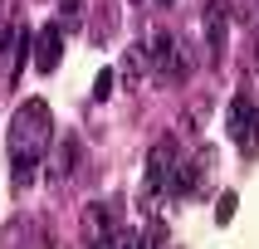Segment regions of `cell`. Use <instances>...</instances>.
<instances>
[{
  "mask_svg": "<svg viewBox=\"0 0 259 249\" xmlns=\"http://www.w3.org/2000/svg\"><path fill=\"white\" fill-rule=\"evenodd\" d=\"M54 146V117H49V103L44 98H25V108L10 117V181L15 190L34 186V171H39V157Z\"/></svg>",
  "mask_w": 259,
  "mask_h": 249,
  "instance_id": "1",
  "label": "cell"
},
{
  "mask_svg": "<svg viewBox=\"0 0 259 249\" xmlns=\"http://www.w3.org/2000/svg\"><path fill=\"white\" fill-rule=\"evenodd\" d=\"M176 161H181L176 137H161V142L152 146V157H147V195L166 190V181H171V171H176Z\"/></svg>",
  "mask_w": 259,
  "mask_h": 249,
  "instance_id": "2",
  "label": "cell"
},
{
  "mask_svg": "<svg viewBox=\"0 0 259 249\" xmlns=\"http://www.w3.org/2000/svg\"><path fill=\"white\" fill-rule=\"evenodd\" d=\"M225 39H230V0H205V54H210V64H220Z\"/></svg>",
  "mask_w": 259,
  "mask_h": 249,
  "instance_id": "3",
  "label": "cell"
},
{
  "mask_svg": "<svg viewBox=\"0 0 259 249\" xmlns=\"http://www.w3.org/2000/svg\"><path fill=\"white\" fill-rule=\"evenodd\" d=\"M64 20H49V25L34 34V69L39 73H54L59 69V59H64Z\"/></svg>",
  "mask_w": 259,
  "mask_h": 249,
  "instance_id": "4",
  "label": "cell"
},
{
  "mask_svg": "<svg viewBox=\"0 0 259 249\" xmlns=\"http://www.w3.org/2000/svg\"><path fill=\"white\" fill-rule=\"evenodd\" d=\"M147 44H152V73H157L161 83H181V78H176V34L157 29Z\"/></svg>",
  "mask_w": 259,
  "mask_h": 249,
  "instance_id": "5",
  "label": "cell"
},
{
  "mask_svg": "<svg viewBox=\"0 0 259 249\" xmlns=\"http://www.w3.org/2000/svg\"><path fill=\"white\" fill-rule=\"evenodd\" d=\"M117 34V0H98L88 10V39L93 44H108Z\"/></svg>",
  "mask_w": 259,
  "mask_h": 249,
  "instance_id": "6",
  "label": "cell"
},
{
  "mask_svg": "<svg viewBox=\"0 0 259 249\" xmlns=\"http://www.w3.org/2000/svg\"><path fill=\"white\" fill-rule=\"evenodd\" d=\"M108 234H113V205H108V201L83 205V239L98 244V239H108Z\"/></svg>",
  "mask_w": 259,
  "mask_h": 249,
  "instance_id": "7",
  "label": "cell"
},
{
  "mask_svg": "<svg viewBox=\"0 0 259 249\" xmlns=\"http://www.w3.org/2000/svg\"><path fill=\"white\" fill-rule=\"evenodd\" d=\"M73 166H78V137L64 132V142H54V157H49V176L54 181H69Z\"/></svg>",
  "mask_w": 259,
  "mask_h": 249,
  "instance_id": "8",
  "label": "cell"
},
{
  "mask_svg": "<svg viewBox=\"0 0 259 249\" xmlns=\"http://www.w3.org/2000/svg\"><path fill=\"white\" fill-rule=\"evenodd\" d=\"M249 117H254V103L240 93V98H230V108H225V132H230L235 142H245V132H249Z\"/></svg>",
  "mask_w": 259,
  "mask_h": 249,
  "instance_id": "9",
  "label": "cell"
},
{
  "mask_svg": "<svg viewBox=\"0 0 259 249\" xmlns=\"http://www.w3.org/2000/svg\"><path fill=\"white\" fill-rule=\"evenodd\" d=\"M152 69V44H132L127 49V59H122V78H127V83H137V78H142V73Z\"/></svg>",
  "mask_w": 259,
  "mask_h": 249,
  "instance_id": "10",
  "label": "cell"
},
{
  "mask_svg": "<svg viewBox=\"0 0 259 249\" xmlns=\"http://www.w3.org/2000/svg\"><path fill=\"white\" fill-rule=\"evenodd\" d=\"M83 0H59V20H64V29H78V20H83Z\"/></svg>",
  "mask_w": 259,
  "mask_h": 249,
  "instance_id": "11",
  "label": "cell"
},
{
  "mask_svg": "<svg viewBox=\"0 0 259 249\" xmlns=\"http://www.w3.org/2000/svg\"><path fill=\"white\" fill-rule=\"evenodd\" d=\"M235 20H245L249 29L259 25V0H235Z\"/></svg>",
  "mask_w": 259,
  "mask_h": 249,
  "instance_id": "12",
  "label": "cell"
},
{
  "mask_svg": "<svg viewBox=\"0 0 259 249\" xmlns=\"http://www.w3.org/2000/svg\"><path fill=\"white\" fill-rule=\"evenodd\" d=\"M230 215H235V190H225V195L215 201V220H220V225H230Z\"/></svg>",
  "mask_w": 259,
  "mask_h": 249,
  "instance_id": "13",
  "label": "cell"
},
{
  "mask_svg": "<svg viewBox=\"0 0 259 249\" xmlns=\"http://www.w3.org/2000/svg\"><path fill=\"white\" fill-rule=\"evenodd\" d=\"M108 93H113V69H103L98 78H93V98L103 103V98H108Z\"/></svg>",
  "mask_w": 259,
  "mask_h": 249,
  "instance_id": "14",
  "label": "cell"
},
{
  "mask_svg": "<svg viewBox=\"0 0 259 249\" xmlns=\"http://www.w3.org/2000/svg\"><path fill=\"white\" fill-rule=\"evenodd\" d=\"M240 146H245V152L259 146V108H254V117H249V132H245V142H240Z\"/></svg>",
  "mask_w": 259,
  "mask_h": 249,
  "instance_id": "15",
  "label": "cell"
},
{
  "mask_svg": "<svg viewBox=\"0 0 259 249\" xmlns=\"http://www.w3.org/2000/svg\"><path fill=\"white\" fill-rule=\"evenodd\" d=\"M157 5H176V0H157Z\"/></svg>",
  "mask_w": 259,
  "mask_h": 249,
  "instance_id": "16",
  "label": "cell"
},
{
  "mask_svg": "<svg viewBox=\"0 0 259 249\" xmlns=\"http://www.w3.org/2000/svg\"><path fill=\"white\" fill-rule=\"evenodd\" d=\"M137 5H142V0H137Z\"/></svg>",
  "mask_w": 259,
  "mask_h": 249,
  "instance_id": "17",
  "label": "cell"
}]
</instances>
